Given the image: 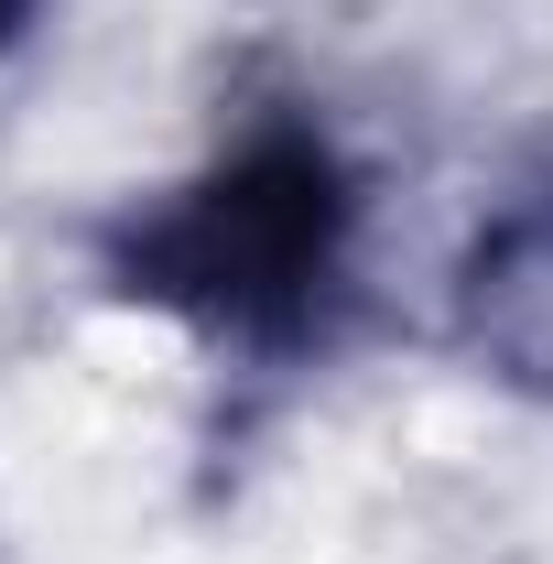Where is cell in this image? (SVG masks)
Here are the masks:
<instances>
[{
	"mask_svg": "<svg viewBox=\"0 0 553 564\" xmlns=\"http://www.w3.org/2000/svg\"><path fill=\"white\" fill-rule=\"evenodd\" d=\"M347 217L358 196L315 131H250L185 196L131 217L120 293L196 315L217 337H304L347 272Z\"/></svg>",
	"mask_w": 553,
	"mask_h": 564,
	"instance_id": "obj_1",
	"label": "cell"
},
{
	"mask_svg": "<svg viewBox=\"0 0 553 564\" xmlns=\"http://www.w3.org/2000/svg\"><path fill=\"white\" fill-rule=\"evenodd\" d=\"M22 22H33V0H0V44H11V33H22Z\"/></svg>",
	"mask_w": 553,
	"mask_h": 564,
	"instance_id": "obj_2",
	"label": "cell"
}]
</instances>
